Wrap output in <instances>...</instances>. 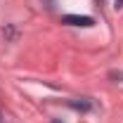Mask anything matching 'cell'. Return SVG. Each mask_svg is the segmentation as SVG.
<instances>
[{
  "instance_id": "obj_1",
  "label": "cell",
  "mask_w": 123,
  "mask_h": 123,
  "mask_svg": "<svg viewBox=\"0 0 123 123\" xmlns=\"http://www.w3.org/2000/svg\"><path fill=\"white\" fill-rule=\"evenodd\" d=\"M62 21L69 24V26H92V24H95L92 17H78V14H66Z\"/></svg>"
},
{
  "instance_id": "obj_2",
  "label": "cell",
  "mask_w": 123,
  "mask_h": 123,
  "mask_svg": "<svg viewBox=\"0 0 123 123\" xmlns=\"http://www.w3.org/2000/svg\"><path fill=\"white\" fill-rule=\"evenodd\" d=\"M69 104H71L74 109H83V111H88V109H90V102H85V99H83V102H78V99H71Z\"/></svg>"
},
{
  "instance_id": "obj_3",
  "label": "cell",
  "mask_w": 123,
  "mask_h": 123,
  "mask_svg": "<svg viewBox=\"0 0 123 123\" xmlns=\"http://www.w3.org/2000/svg\"><path fill=\"white\" fill-rule=\"evenodd\" d=\"M118 7H123V0H116V10H118Z\"/></svg>"
},
{
  "instance_id": "obj_4",
  "label": "cell",
  "mask_w": 123,
  "mask_h": 123,
  "mask_svg": "<svg viewBox=\"0 0 123 123\" xmlns=\"http://www.w3.org/2000/svg\"><path fill=\"white\" fill-rule=\"evenodd\" d=\"M52 123H62V121H52Z\"/></svg>"
}]
</instances>
